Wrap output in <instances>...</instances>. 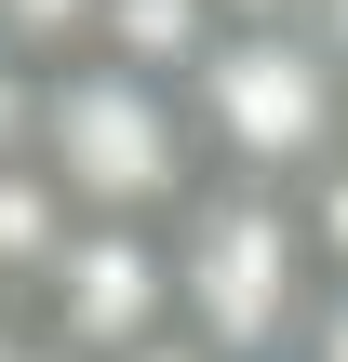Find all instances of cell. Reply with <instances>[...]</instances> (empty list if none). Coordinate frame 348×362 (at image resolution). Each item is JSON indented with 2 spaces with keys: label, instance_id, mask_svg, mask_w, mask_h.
Returning a JSON list of instances; mask_svg holds the SVG:
<instances>
[{
  "label": "cell",
  "instance_id": "1",
  "mask_svg": "<svg viewBox=\"0 0 348 362\" xmlns=\"http://www.w3.org/2000/svg\"><path fill=\"white\" fill-rule=\"evenodd\" d=\"M161 242H174V322L215 362H295L308 309H322V255H308V228H295V188H228V175H201Z\"/></svg>",
  "mask_w": 348,
  "mask_h": 362
},
{
  "label": "cell",
  "instance_id": "2",
  "mask_svg": "<svg viewBox=\"0 0 348 362\" xmlns=\"http://www.w3.org/2000/svg\"><path fill=\"white\" fill-rule=\"evenodd\" d=\"M27 161H40L80 215H121V228H174V202L201 188L188 94H174V81H134V67H107V54L40 67V134H27Z\"/></svg>",
  "mask_w": 348,
  "mask_h": 362
},
{
  "label": "cell",
  "instance_id": "3",
  "mask_svg": "<svg viewBox=\"0 0 348 362\" xmlns=\"http://www.w3.org/2000/svg\"><path fill=\"white\" fill-rule=\"evenodd\" d=\"M188 134L228 188H308L348 161V67L308 27H215V54L188 67Z\"/></svg>",
  "mask_w": 348,
  "mask_h": 362
},
{
  "label": "cell",
  "instance_id": "4",
  "mask_svg": "<svg viewBox=\"0 0 348 362\" xmlns=\"http://www.w3.org/2000/svg\"><path fill=\"white\" fill-rule=\"evenodd\" d=\"M27 322L54 349H80V362H134L148 336H174V242L161 228H121V215H80L67 255L27 296Z\"/></svg>",
  "mask_w": 348,
  "mask_h": 362
},
{
  "label": "cell",
  "instance_id": "5",
  "mask_svg": "<svg viewBox=\"0 0 348 362\" xmlns=\"http://www.w3.org/2000/svg\"><path fill=\"white\" fill-rule=\"evenodd\" d=\"M94 54L134 67V81H174V94H188V67L215 54V13H201V0H107V13H94Z\"/></svg>",
  "mask_w": 348,
  "mask_h": 362
},
{
  "label": "cell",
  "instance_id": "6",
  "mask_svg": "<svg viewBox=\"0 0 348 362\" xmlns=\"http://www.w3.org/2000/svg\"><path fill=\"white\" fill-rule=\"evenodd\" d=\"M67 228H80V202L40 161H0V296H40V269L67 255Z\"/></svg>",
  "mask_w": 348,
  "mask_h": 362
},
{
  "label": "cell",
  "instance_id": "7",
  "mask_svg": "<svg viewBox=\"0 0 348 362\" xmlns=\"http://www.w3.org/2000/svg\"><path fill=\"white\" fill-rule=\"evenodd\" d=\"M94 13H107V0H0V54L67 67V54H94Z\"/></svg>",
  "mask_w": 348,
  "mask_h": 362
},
{
  "label": "cell",
  "instance_id": "8",
  "mask_svg": "<svg viewBox=\"0 0 348 362\" xmlns=\"http://www.w3.org/2000/svg\"><path fill=\"white\" fill-rule=\"evenodd\" d=\"M27 134H40V67L0 54V161H27Z\"/></svg>",
  "mask_w": 348,
  "mask_h": 362
},
{
  "label": "cell",
  "instance_id": "9",
  "mask_svg": "<svg viewBox=\"0 0 348 362\" xmlns=\"http://www.w3.org/2000/svg\"><path fill=\"white\" fill-rule=\"evenodd\" d=\"M295 362H348V282H322V309H308V336H295Z\"/></svg>",
  "mask_w": 348,
  "mask_h": 362
},
{
  "label": "cell",
  "instance_id": "10",
  "mask_svg": "<svg viewBox=\"0 0 348 362\" xmlns=\"http://www.w3.org/2000/svg\"><path fill=\"white\" fill-rule=\"evenodd\" d=\"M215 27H308V0H201Z\"/></svg>",
  "mask_w": 348,
  "mask_h": 362
},
{
  "label": "cell",
  "instance_id": "11",
  "mask_svg": "<svg viewBox=\"0 0 348 362\" xmlns=\"http://www.w3.org/2000/svg\"><path fill=\"white\" fill-rule=\"evenodd\" d=\"M134 362H215V349H201V336L174 322V336H148V349H134Z\"/></svg>",
  "mask_w": 348,
  "mask_h": 362
},
{
  "label": "cell",
  "instance_id": "12",
  "mask_svg": "<svg viewBox=\"0 0 348 362\" xmlns=\"http://www.w3.org/2000/svg\"><path fill=\"white\" fill-rule=\"evenodd\" d=\"M13 362H80V349H54V336H40V322H27V336H13Z\"/></svg>",
  "mask_w": 348,
  "mask_h": 362
},
{
  "label": "cell",
  "instance_id": "13",
  "mask_svg": "<svg viewBox=\"0 0 348 362\" xmlns=\"http://www.w3.org/2000/svg\"><path fill=\"white\" fill-rule=\"evenodd\" d=\"M13 336H27V296H0V362H13Z\"/></svg>",
  "mask_w": 348,
  "mask_h": 362
}]
</instances>
